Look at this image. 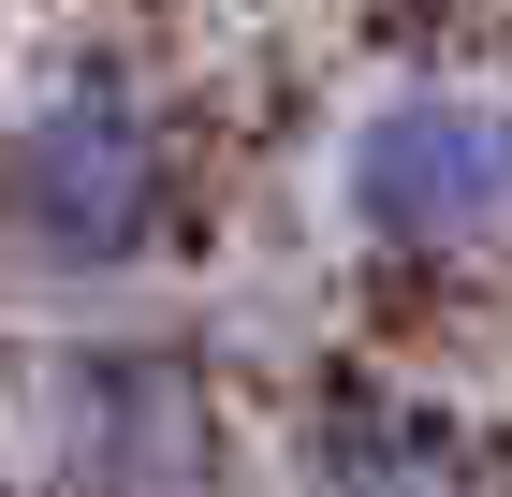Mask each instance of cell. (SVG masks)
Wrapping results in <instances>:
<instances>
[{
	"label": "cell",
	"instance_id": "1",
	"mask_svg": "<svg viewBox=\"0 0 512 497\" xmlns=\"http://www.w3.org/2000/svg\"><path fill=\"white\" fill-rule=\"evenodd\" d=\"M161 205V147L132 103H59L30 147L0 161V220L30 234L44 264H118Z\"/></svg>",
	"mask_w": 512,
	"mask_h": 497
},
{
	"label": "cell",
	"instance_id": "3",
	"mask_svg": "<svg viewBox=\"0 0 512 497\" xmlns=\"http://www.w3.org/2000/svg\"><path fill=\"white\" fill-rule=\"evenodd\" d=\"M337 483L352 497H439V454H395V424H337Z\"/></svg>",
	"mask_w": 512,
	"mask_h": 497
},
{
	"label": "cell",
	"instance_id": "2",
	"mask_svg": "<svg viewBox=\"0 0 512 497\" xmlns=\"http://www.w3.org/2000/svg\"><path fill=\"white\" fill-rule=\"evenodd\" d=\"M352 205L381 234H469L512 205V117H469V103H395L381 132L352 147Z\"/></svg>",
	"mask_w": 512,
	"mask_h": 497
}]
</instances>
